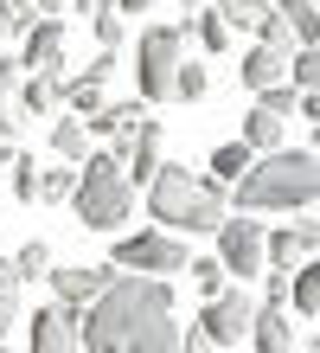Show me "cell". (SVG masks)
Listing matches in <instances>:
<instances>
[{
  "mask_svg": "<svg viewBox=\"0 0 320 353\" xmlns=\"http://www.w3.org/2000/svg\"><path fill=\"white\" fill-rule=\"evenodd\" d=\"M301 257H308V251H301V238H295L288 225H282V232H269V238H263V263H275V270H295Z\"/></svg>",
  "mask_w": 320,
  "mask_h": 353,
  "instance_id": "cell-24",
  "label": "cell"
},
{
  "mask_svg": "<svg viewBox=\"0 0 320 353\" xmlns=\"http://www.w3.org/2000/svg\"><path fill=\"white\" fill-rule=\"evenodd\" d=\"M218 13H224V26H256L269 13V0H218Z\"/></svg>",
  "mask_w": 320,
  "mask_h": 353,
  "instance_id": "cell-34",
  "label": "cell"
},
{
  "mask_svg": "<svg viewBox=\"0 0 320 353\" xmlns=\"http://www.w3.org/2000/svg\"><path fill=\"white\" fill-rule=\"evenodd\" d=\"M218 263L237 283L256 276V270H263V225H256V219H224L218 225Z\"/></svg>",
  "mask_w": 320,
  "mask_h": 353,
  "instance_id": "cell-9",
  "label": "cell"
},
{
  "mask_svg": "<svg viewBox=\"0 0 320 353\" xmlns=\"http://www.w3.org/2000/svg\"><path fill=\"white\" fill-rule=\"evenodd\" d=\"M0 180H7V141H0Z\"/></svg>",
  "mask_w": 320,
  "mask_h": 353,
  "instance_id": "cell-44",
  "label": "cell"
},
{
  "mask_svg": "<svg viewBox=\"0 0 320 353\" xmlns=\"http://www.w3.org/2000/svg\"><path fill=\"white\" fill-rule=\"evenodd\" d=\"M320 199V161L308 148H269L263 161H250V174L237 180L244 212H308Z\"/></svg>",
  "mask_w": 320,
  "mask_h": 353,
  "instance_id": "cell-2",
  "label": "cell"
},
{
  "mask_svg": "<svg viewBox=\"0 0 320 353\" xmlns=\"http://www.w3.org/2000/svg\"><path fill=\"white\" fill-rule=\"evenodd\" d=\"M116 270H147V276H167V270H186V244L180 232H167V225H154V232H135V238H116V251H109Z\"/></svg>",
  "mask_w": 320,
  "mask_h": 353,
  "instance_id": "cell-6",
  "label": "cell"
},
{
  "mask_svg": "<svg viewBox=\"0 0 320 353\" xmlns=\"http://www.w3.org/2000/svg\"><path fill=\"white\" fill-rule=\"evenodd\" d=\"M186 270H192V283H199L205 296H218V289H231V270H224L218 257H192Z\"/></svg>",
  "mask_w": 320,
  "mask_h": 353,
  "instance_id": "cell-31",
  "label": "cell"
},
{
  "mask_svg": "<svg viewBox=\"0 0 320 353\" xmlns=\"http://www.w3.org/2000/svg\"><path fill=\"white\" fill-rule=\"evenodd\" d=\"M83 135H90V129H83V116H58L52 122V148L64 161H83Z\"/></svg>",
  "mask_w": 320,
  "mask_h": 353,
  "instance_id": "cell-25",
  "label": "cell"
},
{
  "mask_svg": "<svg viewBox=\"0 0 320 353\" xmlns=\"http://www.w3.org/2000/svg\"><path fill=\"white\" fill-rule=\"evenodd\" d=\"M186 65V26H147L135 46V84L141 103H167L173 97V77Z\"/></svg>",
  "mask_w": 320,
  "mask_h": 353,
  "instance_id": "cell-5",
  "label": "cell"
},
{
  "mask_svg": "<svg viewBox=\"0 0 320 353\" xmlns=\"http://www.w3.org/2000/svg\"><path fill=\"white\" fill-rule=\"evenodd\" d=\"M250 321H256V296L237 283V289H218V296H205V315L199 327L211 334V347H237L250 341Z\"/></svg>",
  "mask_w": 320,
  "mask_h": 353,
  "instance_id": "cell-7",
  "label": "cell"
},
{
  "mask_svg": "<svg viewBox=\"0 0 320 353\" xmlns=\"http://www.w3.org/2000/svg\"><path fill=\"white\" fill-rule=\"evenodd\" d=\"M77 193V168H39V199L45 205H64Z\"/></svg>",
  "mask_w": 320,
  "mask_h": 353,
  "instance_id": "cell-27",
  "label": "cell"
},
{
  "mask_svg": "<svg viewBox=\"0 0 320 353\" xmlns=\"http://www.w3.org/2000/svg\"><path fill=\"white\" fill-rule=\"evenodd\" d=\"M13 321H19V270L13 257H0V341L13 334Z\"/></svg>",
  "mask_w": 320,
  "mask_h": 353,
  "instance_id": "cell-22",
  "label": "cell"
},
{
  "mask_svg": "<svg viewBox=\"0 0 320 353\" xmlns=\"http://www.w3.org/2000/svg\"><path fill=\"white\" fill-rule=\"evenodd\" d=\"M288 283H295V270H263V302H288Z\"/></svg>",
  "mask_w": 320,
  "mask_h": 353,
  "instance_id": "cell-38",
  "label": "cell"
},
{
  "mask_svg": "<svg viewBox=\"0 0 320 353\" xmlns=\"http://www.w3.org/2000/svg\"><path fill=\"white\" fill-rule=\"evenodd\" d=\"M288 58H295V46H256L237 58V84L244 90H269V84H288Z\"/></svg>",
  "mask_w": 320,
  "mask_h": 353,
  "instance_id": "cell-10",
  "label": "cell"
},
{
  "mask_svg": "<svg viewBox=\"0 0 320 353\" xmlns=\"http://www.w3.org/2000/svg\"><path fill=\"white\" fill-rule=\"evenodd\" d=\"M154 0H116V13H147Z\"/></svg>",
  "mask_w": 320,
  "mask_h": 353,
  "instance_id": "cell-43",
  "label": "cell"
},
{
  "mask_svg": "<svg viewBox=\"0 0 320 353\" xmlns=\"http://www.w3.org/2000/svg\"><path fill=\"white\" fill-rule=\"evenodd\" d=\"M116 65H122V58H116V46H103L90 65H83V77H90V84H109V77H116Z\"/></svg>",
  "mask_w": 320,
  "mask_h": 353,
  "instance_id": "cell-36",
  "label": "cell"
},
{
  "mask_svg": "<svg viewBox=\"0 0 320 353\" xmlns=\"http://www.w3.org/2000/svg\"><path fill=\"white\" fill-rule=\"evenodd\" d=\"M256 39H263V46H295V32H288V19H282V7H275V0H269V13L256 19Z\"/></svg>",
  "mask_w": 320,
  "mask_h": 353,
  "instance_id": "cell-33",
  "label": "cell"
},
{
  "mask_svg": "<svg viewBox=\"0 0 320 353\" xmlns=\"http://www.w3.org/2000/svg\"><path fill=\"white\" fill-rule=\"evenodd\" d=\"M314 321H320V315H314Z\"/></svg>",
  "mask_w": 320,
  "mask_h": 353,
  "instance_id": "cell-48",
  "label": "cell"
},
{
  "mask_svg": "<svg viewBox=\"0 0 320 353\" xmlns=\"http://www.w3.org/2000/svg\"><path fill=\"white\" fill-rule=\"evenodd\" d=\"M0 353H13V347H7V341H0Z\"/></svg>",
  "mask_w": 320,
  "mask_h": 353,
  "instance_id": "cell-46",
  "label": "cell"
},
{
  "mask_svg": "<svg viewBox=\"0 0 320 353\" xmlns=\"http://www.w3.org/2000/svg\"><path fill=\"white\" fill-rule=\"evenodd\" d=\"M288 232H295V238H301V251H320V219H295V225H288Z\"/></svg>",
  "mask_w": 320,
  "mask_h": 353,
  "instance_id": "cell-40",
  "label": "cell"
},
{
  "mask_svg": "<svg viewBox=\"0 0 320 353\" xmlns=\"http://www.w3.org/2000/svg\"><path fill=\"white\" fill-rule=\"evenodd\" d=\"M186 32L199 39L205 52H224V46H231V26H224V13H218V7H211V13H192V19H186Z\"/></svg>",
  "mask_w": 320,
  "mask_h": 353,
  "instance_id": "cell-23",
  "label": "cell"
},
{
  "mask_svg": "<svg viewBox=\"0 0 320 353\" xmlns=\"http://www.w3.org/2000/svg\"><path fill=\"white\" fill-rule=\"evenodd\" d=\"M250 161H256V148L237 135V141H224V148H211V180L218 186H237L244 174H250Z\"/></svg>",
  "mask_w": 320,
  "mask_h": 353,
  "instance_id": "cell-18",
  "label": "cell"
},
{
  "mask_svg": "<svg viewBox=\"0 0 320 353\" xmlns=\"http://www.w3.org/2000/svg\"><path fill=\"white\" fill-rule=\"evenodd\" d=\"M64 52H71V32H64L58 13H45V19H32V26H26V58H19V65L52 71V65H64Z\"/></svg>",
  "mask_w": 320,
  "mask_h": 353,
  "instance_id": "cell-12",
  "label": "cell"
},
{
  "mask_svg": "<svg viewBox=\"0 0 320 353\" xmlns=\"http://www.w3.org/2000/svg\"><path fill=\"white\" fill-rule=\"evenodd\" d=\"M147 212H154L167 232H218L224 225V186L160 161V174L147 180Z\"/></svg>",
  "mask_w": 320,
  "mask_h": 353,
  "instance_id": "cell-3",
  "label": "cell"
},
{
  "mask_svg": "<svg viewBox=\"0 0 320 353\" xmlns=\"http://www.w3.org/2000/svg\"><path fill=\"white\" fill-rule=\"evenodd\" d=\"M211 90V71L205 65H180V77H173V103H192V97H205Z\"/></svg>",
  "mask_w": 320,
  "mask_h": 353,
  "instance_id": "cell-32",
  "label": "cell"
},
{
  "mask_svg": "<svg viewBox=\"0 0 320 353\" xmlns=\"http://www.w3.org/2000/svg\"><path fill=\"white\" fill-rule=\"evenodd\" d=\"M275 7H282L295 46H320V7H314V0H275Z\"/></svg>",
  "mask_w": 320,
  "mask_h": 353,
  "instance_id": "cell-21",
  "label": "cell"
},
{
  "mask_svg": "<svg viewBox=\"0 0 320 353\" xmlns=\"http://www.w3.org/2000/svg\"><path fill=\"white\" fill-rule=\"evenodd\" d=\"M64 103H71L77 116H96L103 110V84H90V77H64Z\"/></svg>",
  "mask_w": 320,
  "mask_h": 353,
  "instance_id": "cell-30",
  "label": "cell"
},
{
  "mask_svg": "<svg viewBox=\"0 0 320 353\" xmlns=\"http://www.w3.org/2000/svg\"><path fill=\"white\" fill-rule=\"evenodd\" d=\"M288 84H295V90H320V46H295V58H288Z\"/></svg>",
  "mask_w": 320,
  "mask_h": 353,
  "instance_id": "cell-26",
  "label": "cell"
},
{
  "mask_svg": "<svg viewBox=\"0 0 320 353\" xmlns=\"http://www.w3.org/2000/svg\"><path fill=\"white\" fill-rule=\"evenodd\" d=\"M52 276V296H58V308H71V315H83L103 289L116 283V263H71V270H45Z\"/></svg>",
  "mask_w": 320,
  "mask_h": 353,
  "instance_id": "cell-8",
  "label": "cell"
},
{
  "mask_svg": "<svg viewBox=\"0 0 320 353\" xmlns=\"http://www.w3.org/2000/svg\"><path fill=\"white\" fill-rule=\"evenodd\" d=\"M19 103H26V116H52L58 103H64V65H52V71H32V77H19Z\"/></svg>",
  "mask_w": 320,
  "mask_h": 353,
  "instance_id": "cell-15",
  "label": "cell"
},
{
  "mask_svg": "<svg viewBox=\"0 0 320 353\" xmlns=\"http://www.w3.org/2000/svg\"><path fill=\"white\" fill-rule=\"evenodd\" d=\"M141 116H147V103H103L96 116H83V129H96V135H122V129H135Z\"/></svg>",
  "mask_w": 320,
  "mask_h": 353,
  "instance_id": "cell-20",
  "label": "cell"
},
{
  "mask_svg": "<svg viewBox=\"0 0 320 353\" xmlns=\"http://www.w3.org/2000/svg\"><path fill=\"white\" fill-rule=\"evenodd\" d=\"M180 353H211V334H205L199 321H192V327H180Z\"/></svg>",
  "mask_w": 320,
  "mask_h": 353,
  "instance_id": "cell-39",
  "label": "cell"
},
{
  "mask_svg": "<svg viewBox=\"0 0 320 353\" xmlns=\"http://www.w3.org/2000/svg\"><path fill=\"white\" fill-rule=\"evenodd\" d=\"M77 212V225H90V232H122L128 219H135V180L116 154H83L77 168V193L64 199Z\"/></svg>",
  "mask_w": 320,
  "mask_h": 353,
  "instance_id": "cell-4",
  "label": "cell"
},
{
  "mask_svg": "<svg viewBox=\"0 0 320 353\" xmlns=\"http://www.w3.org/2000/svg\"><path fill=\"white\" fill-rule=\"evenodd\" d=\"M301 116H314V122H320V90H301Z\"/></svg>",
  "mask_w": 320,
  "mask_h": 353,
  "instance_id": "cell-42",
  "label": "cell"
},
{
  "mask_svg": "<svg viewBox=\"0 0 320 353\" xmlns=\"http://www.w3.org/2000/svg\"><path fill=\"white\" fill-rule=\"evenodd\" d=\"M308 353H320V334H314V341H308Z\"/></svg>",
  "mask_w": 320,
  "mask_h": 353,
  "instance_id": "cell-45",
  "label": "cell"
},
{
  "mask_svg": "<svg viewBox=\"0 0 320 353\" xmlns=\"http://www.w3.org/2000/svg\"><path fill=\"white\" fill-rule=\"evenodd\" d=\"M32 353H83V334H77V315L71 308H32Z\"/></svg>",
  "mask_w": 320,
  "mask_h": 353,
  "instance_id": "cell-11",
  "label": "cell"
},
{
  "mask_svg": "<svg viewBox=\"0 0 320 353\" xmlns=\"http://www.w3.org/2000/svg\"><path fill=\"white\" fill-rule=\"evenodd\" d=\"M250 341H256V353H288V347H295V321H288V302H256Z\"/></svg>",
  "mask_w": 320,
  "mask_h": 353,
  "instance_id": "cell-13",
  "label": "cell"
},
{
  "mask_svg": "<svg viewBox=\"0 0 320 353\" xmlns=\"http://www.w3.org/2000/svg\"><path fill=\"white\" fill-rule=\"evenodd\" d=\"M13 270H19V283H26V276H45V270H52V244L45 238H26L13 251Z\"/></svg>",
  "mask_w": 320,
  "mask_h": 353,
  "instance_id": "cell-28",
  "label": "cell"
},
{
  "mask_svg": "<svg viewBox=\"0 0 320 353\" xmlns=\"http://www.w3.org/2000/svg\"><path fill=\"white\" fill-rule=\"evenodd\" d=\"M19 13H39V19H45V13H64V0H19Z\"/></svg>",
  "mask_w": 320,
  "mask_h": 353,
  "instance_id": "cell-41",
  "label": "cell"
},
{
  "mask_svg": "<svg viewBox=\"0 0 320 353\" xmlns=\"http://www.w3.org/2000/svg\"><path fill=\"white\" fill-rule=\"evenodd\" d=\"M7 180H13L19 199H39V161H32V154H13V148H7Z\"/></svg>",
  "mask_w": 320,
  "mask_h": 353,
  "instance_id": "cell-29",
  "label": "cell"
},
{
  "mask_svg": "<svg viewBox=\"0 0 320 353\" xmlns=\"http://www.w3.org/2000/svg\"><path fill=\"white\" fill-rule=\"evenodd\" d=\"M83 353H180V321H173V289L154 276H122L77 315Z\"/></svg>",
  "mask_w": 320,
  "mask_h": 353,
  "instance_id": "cell-1",
  "label": "cell"
},
{
  "mask_svg": "<svg viewBox=\"0 0 320 353\" xmlns=\"http://www.w3.org/2000/svg\"><path fill=\"white\" fill-rule=\"evenodd\" d=\"M314 7H320V0H314Z\"/></svg>",
  "mask_w": 320,
  "mask_h": 353,
  "instance_id": "cell-47",
  "label": "cell"
},
{
  "mask_svg": "<svg viewBox=\"0 0 320 353\" xmlns=\"http://www.w3.org/2000/svg\"><path fill=\"white\" fill-rule=\"evenodd\" d=\"M19 77H26V71H19V58H7V65H0V141H19V135H26V103H19Z\"/></svg>",
  "mask_w": 320,
  "mask_h": 353,
  "instance_id": "cell-14",
  "label": "cell"
},
{
  "mask_svg": "<svg viewBox=\"0 0 320 353\" xmlns=\"http://www.w3.org/2000/svg\"><path fill=\"white\" fill-rule=\"evenodd\" d=\"M288 302H295V315H308V321L320 315V263H308V257L295 263V283H288Z\"/></svg>",
  "mask_w": 320,
  "mask_h": 353,
  "instance_id": "cell-19",
  "label": "cell"
},
{
  "mask_svg": "<svg viewBox=\"0 0 320 353\" xmlns=\"http://www.w3.org/2000/svg\"><path fill=\"white\" fill-rule=\"evenodd\" d=\"M256 103L275 110V116H295V110H301V90H295V84H269V90H256Z\"/></svg>",
  "mask_w": 320,
  "mask_h": 353,
  "instance_id": "cell-35",
  "label": "cell"
},
{
  "mask_svg": "<svg viewBox=\"0 0 320 353\" xmlns=\"http://www.w3.org/2000/svg\"><path fill=\"white\" fill-rule=\"evenodd\" d=\"M128 161H135V174H128L135 186H147V180L160 174V122H154V116L135 122V148H128ZM128 161H122V168H128Z\"/></svg>",
  "mask_w": 320,
  "mask_h": 353,
  "instance_id": "cell-16",
  "label": "cell"
},
{
  "mask_svg": "<svg viewBox=\"0 0 320 353\" xmlns=\"http://www.w3.org/2000/svg\"><path fill=\"white\" fill-rule=\"evenodd\" d=\"M90 26H96V39H103V46H122V13H116V7L90 13Z\"/></svg>",
  "mask_w": 320,
  "mask_h": 353,
  "instance_id": "cell-37",
  "label": "cell"
},
{
  "mask_svg": "<svg viewBox=\"0 0 320 353\" xmlns=\"http://www.w3.org/2000/svg\"><path fill=\"white\" fill-rule=\"evenodd\" d=\"M244 141H250L256 154L282 148V141H288V116H275V110H263V103H256V110L244 116Z\"/></svg>",
  "mask_w": 320,
  "mask_h": 353,
  "instance_id": "cell-17",
  "label": "cell"
}]
</instances>
